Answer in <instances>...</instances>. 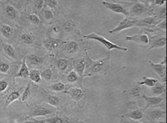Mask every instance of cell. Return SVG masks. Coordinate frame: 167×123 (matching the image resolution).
Here are the masks:
<instances>
[{
	"label": "cell",
	"instance_id": "ac0fdd59",
	"mask_svg": "<svg viewBox=\"0 0 167 123\" xmlns=\"http://www.w3.org/2000/svg\"><path fill=\"white\" fill-rule=\"evenodd\" d=\"M144 80L142 82H138V84L140 85H146L149 87H153L158 82L157 79L148 77H144Z\"/></svg>",
	"mask_w": 167,
	"mask_h": 123
},
{
	"label": "cell",
	"instance_id": "7c38bea8",
	"mask_svg": "<svg viewBox=\"0 0 167 123\" xmlns=\"http://www.w3.org/2000/svg\"><path fill=\"white\" fill-rule=\"evenodd\" d=\"M144 110L141 109H135L125 114V117L128 118L132 119L135 121H139L144 117Z\"/></svg>",
	"mask_w": 167,
	"mask_h": 123
},
{
	"label": "cell",
	"instance_id": "f35d334b",
	"mask_svg": "<svg viewBox=\"0 0 167 123\" xmlns=\"http://www.w3.org/2000/svg\"><path fill=\"white\" fill-rule=\"evenodd\" d=\"M29 19L32 23L35 24H38L40 22H41V21H40V18L37 17L36 15H34V14L29 15Z\"/></svg>",
	"mask_w": 167,
	"mask_h": 123
},
{
	"label": "cell",
	"instance_id": "4dcf8cb0",
	"mask_svg": "<svg viewBox=\"0 0 167 123\" xmlns=\"http://www.w3.org/2000/svg\"><path fill=\"white\" fill-rule=\"evenodd\" d=\"M47 123H64L63 120L59 117H54L48 118L44 121Z\"/></svg>",
	"mask_w": 167,
	"mask_h": 123
},
{
	"label": "cell",
	"instance_id": "9c48e42d",
	"mask_svg": "<svg viewBox=\"0 0 167 123\" xmlns=\"http://www.w3.org/2000/svg\"><path fill=\"white\" fill-rule=\"evenodd\" d=\"M166 44V35L155 36L151 37V45L149 46L150 50L154 48H160L165 46Z\"/></svg>",
	"mask_w": 167,
	"mask_h": 123
},
{
	"label": "cell",
	"instance_id": "83f0119b",
	"mask_svg": "<svg viewBox=\"0 0 167 123\" xmlns=\"http://www.w3.org/2000/svg\"><path fill=\"white\" fill-rule=\"evenodd\" d=\"M21 39L22 40V41L24 43L27 45H31L34 42L33 37L28 34H23L21 37Z\"/></svg>",
	"mask_w": 167,
	"mask_h": 123
},
{
	"label": "cell",
	"instance_id": "7bdbcfd3",
	"mask_svg": "<svg viewBox=\"0 0 167 123\" xmlns=\"http://www.w3.org/2000/svg\"><path fill=\"white\" fill-rule=\"evenodd\" d=\"M7 86H8V84L6 81L2 80L0 82V92H4V90H6V88H7Z\"/></svg>",
	"mask_w": 167,
	"mask_h": 123
},
{
	"label": "cell",
	"instance_id": "277c9868",
	"mask_svg": "<svg viewBox=\"0 0 167 123\" xmlns=\"http://www.w3.org/2000/svg\"><path fill=\"white\" fill-rule=\"evenodd\" d=\"M137 20V19L131 18L129 17H126L119 23L114 29L110 30L109 32L110 34H116L125 29L136 27Z\"/></svg>",
	"mask_w": 167,
	"mask_h": 123
},
{
	"label": "cell",
	"instance_id": "44dd1931",
	"mask_svg": "<svg viewBox=\"0 0 167 123\" xmlns=\"http://www.w3.org/2000/svg\"><path fill=\"white\" fill-rule=\"evenodd\" d=\"M151 90L154 95H156V96H158L164 93L165 90V85L161 84H158V82L153 87H152Z\"/></svg>",
	"mask_w": 167,
	"mask_h": 123
},
{
	"label": "cell",
	"instance_id": "484cf974",
	"mask_svg": "<svg viewBox=\"0 0 167 123\" xmlns=\"http://www.w3.org/2000/svg\"><path fill=\"white\" fill-rule=\"evenodd\" d=\"M41 77H43L45 80L49 81L53 77V73L50 68H46L41 73Z\"/></svg>",
	"mask_w": 167,
	"mask_h": 123
},
{
	"label": "cell",
	"instance_id": "f6af8a7d",
	"mask_svg": "<svg viewBox=\"0 0 167 123\" xmlns=\"http://www.w3.org/2000/svg\"><path fill=\"white\" fill-rule=\"evenodd\" d=\"M45 121H36V122H34V121H25V122H24L23 123H42V122H44Z\"/></svg>",
	"mask_w": 167,
	"mask_h": 123
},
{
	"label": "cell",
	"instance_id": "30bf717a",
	"mask_svg": "<svg viewBox=\"0 0 167 123\" xmlns=\"http://www.w3.org/2000/svg\"><path fill=\"white\" fill-rule=\"evenodd\" d=\"M143 99L145 100L146 101V106L143 110L145 111L151 107H154L156 105H159L163 101V98L159 96H148L145 95H143Z\"/></svg>",
	"mask_w": 167,
	"mask_h": 123
},
{
	"label": "cell",
	"instance_id": "3957f363",
	"mask_svg": "<svg viewBox=\"0 0 167 123\" xmlns=\"http://www.w3.org/2000/svg\"><path fill=\"white\" fill-rule=\"evenodd\" d=\"M126 40L127 42H136L142 47L150 46L151 45V37L145 30H141L137 34L133 36H127Z\"/></svg>",
	"mask_w": 167,
	"mask_h": 123
},
{
	"label": "cell",
	"instance_id": "8d00e7d4",
	"mask_svg": "<svg viewBox=\"0 0 167 123\" xmlns=\"http://www.w3.org/2000/svg\"><path fill=\"white\" fill-rule=\"evenodd\" d=\"M156 27L157 29H159V30H163L164 31H166V18L162 20L159 23H158Z\"/></svg>",
	"mask_w": 167,
	"mask_h": 123
},
{
	"label": "cell",
	"instance_id": "d4e9b609",
	"mask_svg": "<svg viewBox=\"0 0 167 123\" xmlns=\"http://www.w3.org/2000/svg\"><path fill=\"white\" fill-rule=\"evenodd\" d=\"M49 88L55 92H61L65 89V85L62 82H58L50 85Z\"/></svg>",
	"mask_w": 167,
	"mask_h": 123
},
{
	"label": "cell",
	"instance_id": "e0dca14e",
	"mask_svg": "<svg viewBox=\"0 0 167 123\" xmlns=\"http://www.w3.org/2000/svg\"><path fill=\"white\" fill-rule=\"evenodd\" d=\"M86 68V61L85 59H81L79 61L75 67L76 73L80 77H83L84 75V72Z\"/></svg>",
	"mask_w": 167,
	"mask_h": 123
},
{
	"label": "cell",
	"instance_id": "d590c367",
	"mask_svg": "<svg viewBox=\"0 0 167 123\" xmlns=\"http://www.w3.org/2000/svg\"><path fill=\"white\" fill-rule=\"evenodd\" d=\"M4 50L6 53L11 57L15 56V50L14 48L10 45H6L4 46Z\"/></svg>",
	"mask_w": 167,
	"mask_h": 123
},
{
	"label": "cell",
	"instance_id": "2e32d148",
	"mask_svg": "<svg viewBox=\"0 0 167 123\" xmlns=\"http://www.w3.org/2000/svg\"><path fill=\"white\" fill-rule=\"evenodd\" d=\"M43 45L48 50L53 51L59 46V42L55 39L48 38L43 41Z\"/></svg>",
	"mask_w": 167,
	"mask_h": 123
},
{
	"label": "cell",
	"instance_id": "4316f807",
	"mask_svg": "<svg viewBox=\"0 0 167 123\" xmlns=\"http://www.w3.org/2000/svg\"><path fill=\"white\" fill-rule=\"evenodd\" d=\"M58 68L60 71H64L68 67V60L67 59H59L57 64Z\"/></svg>",
	"mask_w": 167,
	"mask_h": 123
},
{
	"label": "cell",
	"instance_id": "836d02e7",
	"mask_svg": "<svg viewBox=\"0 0 167 123\" xmlns=\"http://www.w3.org/2000/svg\"><path fill=\"white\" fill-rule=\"evenodd\" d=\"M75 28V24L73 22L69 21L66 22L63 25V29L66 32H71Z\"/></svg>",
	"mask_w": 167,
	"mask_h": 123
},
{
	"label": "cell",
	"instance_id": "f1b7e54d",
	"mask_svg": "<svg viewBox=\"0 0 167 123\" xmlns=\"http://www.w3.org/2000/svg\"><path fill=\"white\" fill-rule=\"evenodd\" d=\"M78 80L77 74L75 71H71L67 76V80L70 83H74Z\"/></svg>",
	"mask_w": 167,
	"mask_h": 123
},
{
	"label": "cell",
	"instance_id": "cb8c5ba5",
	"mask_svg": "<svg viewBox=\"0 0 167 123\" xmlns=\"http://www.w3.org/2000/svg\"><path fill=\"white\" fill-rule=\"evenodd\" d=\"M19 97H20V94L18 92H12L7 98L6 101V106L9 105L12 102H13L14 101L16 100H17Z\"/></svg>",
	"mask_w": 167,
	"mask_h": 123
},
{
	"label": "cell",
	"instance_id": "e575fe53",
	"mask_svg": "<svg viewBox=\"0 0 167 123\" xmlns=\"http://www.w3.org/2000/svg\"><path fill=\"white\" fill-rule=\"evenodd\" d=\"M6 12L7 15L12 18H14L16 17V11L15 8L11 6H8L7 7Z\"/></svg>",
	"mask_w": 167,
	"mask_h": 123
},
{
	"label": "cell",
	"instance_id": "7402d4cb",
	"mask_svg": "<svg viewBox=\"0 0 167 123\" xmlns=\"http://www.w3.org/2000/svg\"><path fill=\"white\" fill-rule=\"evenodd\" d=\"M165 113L166 111L161 109H155L149 112V116L153 119H159L163 117L164 114H165Z\"/></svg>",
	"mask_w": 167,
	"mask_h": 123
},
{
	"label": "cell",
	"instance_id": "9a60e30c",
	"mask_svg": "<svg viewBox=\"0 0 167 123\" xmlns=\"http://www.w3.org/2000/svg\"><path fill=\"white\" fill-rule=\"evenodd\" d=\"M15 77H21V78H28L29 77V71L26 65V58L23 60V62L21 64V68Z\"/></svg>",
	"mask_w": 167,
	"mask_h": 123
},
{
	"label": "cell",
	"instance_id": "1f68e13d",
	"mask_svg": "<svg viewBox=\"0 0 167 123\" xmlns=\"http://www.w3.org/2000/svg\"><path fill=\"white\" fill-rule=\"evenodd\" d=\"M48 102L53 106H57L59 103V100L54 96H50L48 98Z\"/></svg>",
	"mask_w": 167,
	"mask_h": 123
},
{
	"label": "cell",
	"instance_id": "d6a6232c",
	"mask_svg": "<svg viewBox=\"0 0 167 123\" xmlns=\"http://www.w3.org/2000/svg\"><path fill=\"white\" fill-rule=\"evenodd\" d=\"M30 93H31V82H29L25 90V92H24L22 95V97H21L22 101H25L28 99L30 95Z\"/></svg>",
	"mask_w": 167,
	"mask_h": 123
},
{
	"label": "cell",
	"instance_id": "f546056e",
	"mask_svg": "<svg viewBox=\"0 0 167 123\" xmlns=\"http://www.w3.org/2000/svg\"><path fill=\"white\" fill-rule=\"evenodd\" d=\"M1 32L6 37H9L12 34L13 30L12 29L11 27H10L8 25H4L2 28H1Z\"/></svg>",
	"mask_w": 167,
	"mask_h": 123
},
{
	"label": "cell",
	"instance_id": "52a82bcc",
	"mask_svg": "<svg viewBox=\"0 0 167 123\" xmlns=\"http://www.w3.org/2000/svg\"><path fill=\"white\" fill-rule=\"evenodd\" d=\"M102 4L107 9L112 11L114 12L123 14L126 17H129L128 10L126 9V8L120 3L104 1L102 2Z\"/></svg>",
	"mask_w": 167,
	"mask_h": 123
},
{
	"label": "cell",
	"instance_id": "6da1fadb",
	"mask_svg": "<svg viewBox=\"0 0 167 123\" xmlns=\"http://www.w3.org/2000/svg\"><path fill=\"white\" fill-rule=\"evenodd\" d=\"M87 60L86 61V68L84 72V77H89L92 75H107L109 70L110 56L108 55L97 60H93L87 54Z\"/></svg>",
	"mask_w": 167,
	"mask_h": 123
},
{
	"label": "cell",
	"instance_id": "ee69618b",
	"mask_svg": "<svg viewBox=\"0 0 167 123\" xmlns=\"http://www.w3.org/2000/svg\"><path fill=\"white\" fill-rule=\"evenodd\" d=\"M155 3L158 6H163L166 3V1H162V0H156L155 1Z\"/></svg>",
	"mask_w": 167,
	"mask_h": 123
},
{
	"label": "cell",
	"instance_id": "7a4b0ae2",
	"mask_svg": "<svg viewBox=\"0 0 167 123\" xmlns=\"http://www.w3.org/2000/svg\"><path fill=\"white\" fill-rule=\"evenodd\" d=\"M84 38L90 39V40H95L98 42L102 43L104 46L107 48V49L109 51H111L112 50H117L120 51H128V49L125 47H122L120 45H118L111 41L106 39L105 37H102L100 35H98L96 33H91L88 35H85Z\"/></svg>",
	"mask_w": 167,
	"mask_h": 123
},
{
	"label": "cell",
	"instance_id": "60d3db41",
	"mask_svg": "<svg viewBox=\"0 0 167 123\" xmlns=\"http://www.w3.org/2000/svg\"><path fill=\"white\" fill-rule=\"evenodd\" d=\"M9 69V65L5 63H0V71L3 73H6Z\"/></svg>",
	"mask_w": 167,
	"mask_h": 123
},
{
	"label": "cell",
	"instance_id": "603a6c76",
	"mask_svg": "<svg viewBox=\"0 0 167 123\" xmlns=\"http://www.w3.org/2000/svg\"><path fill=\"white\" fill-rule=\"evenodd\" d=\"M79 49L78 44L75 41H71L67 46V51L69 54H74Z\"/></svg>",
	"mask_w": 167,
	"mask_h": 123
},
{
	"label": "cell",
	"instance_id": "ba28073f",
	"mask_svg": "<svg viewBox=\"0 0 167 123\" xmlns=\"http://www.w3.org/2000/svg\"><path fill=\"white\" fill-rule=\"evenodd\" d=\"M150 67L153 69V70L157 73L163 80H165L166 74V57L162 60L160 63H156L151 61H149Z\"/></svg>",
	"mask_w": 167,
	"mask_h": 123
},
{
	"label": "cell",
	"instance_id": "4fadbf2b",
	"mask_svg": "<svg viewBox=\"0 0 167 123\" xmlns=\"http://www.w3.org/2000/svg\"><path fill=\"white\" fill-rule=\"evenodd\" d=\"M139 84L134 85L130 90L129 96L132 99H140L142 97L141 88Z\"/></svg>",
	"mask_w": 167,
	"mask_h": 123
},
{
	"label": "cell",
	"instance_id": "5bb4252c",
	"mask_svg": "<svg viewBox=\"0 0 167 123\" xmlns=\"http://www.w3.org/2000/svg\"><path fill=\"white\" fill-rule=\"evenodd\" d=\"M53 113V111L48 108L45 107H39L36 109L31 113L32 117H38L48 115V114Z\"/></svg>",
	"mask_w": 167,
	"mask_h": 123
},
{
	"label": "cell",
	"instance_id": "5b68a950",
	"mask_svg": "<svg viewBox=\"0 0 167 123\" xmlns=\"http://www.w3.org/2000/svg\"><path fill=\"white\" fill-rule=\"evenodd\" d=\"M149 9L144 4L140 1H136L128 10L129 15L132 17H141L148 14Z\"/></svg>",
	"mask_w": 167,
	"mask_h": 123
},
{
	"label": "cell",
	"instance_id": "b9f144b4",
	"mask_svg": "<svg viewBox=\"0 0 167 123\" xmlns=\"http://www.w3.org/2000/svg\"><path fill=\"white\" fill-rule=\"evenodd\" d=\"M44 4V1H36L35 2V7L36 8V9L39 11L41 10L42 8L43 7Z\"/></svg>",
	"mask_w": 167,
	"mask_h": 123
},
{
	"label": "cell",
	"instance_id": "74e56055",
	"mask_svg": "<svg viewBox=\"0 0 167 123\" xmlns=\"http://www.w3.org/2000/svg\"><path fill=\"white\" fill-rule=\"evenodd\" d=\"M43 16L46 20H50L54 18V15L51 11L50 10H45L43 12Z\"/></svg>",
	"mask_w": 167,
	"mask_h": 123
},
{
	"label": "cell",
	"instance_id": "ffe728a7",
	"mask_svg": "<svg viewBox=\"0 0 167 123\" xmlns=\"http://www.w3.org/2000/svg\"><path fill=\"white\" fill-rule=\"evenodd\" d=\"M28 60L32 65H38L42 64L43 62L44 59L41 57L38 56L36 54H31L28 57Z\"/></svg>",
	"mask_w": 167,
	"mask_h": 123
},
{
	"label": "cell",
	"instance_id": "8fae6325",
	"mask_svg": "<svg viewBox=\"0 0 167 123\" xmlns=\"http://www.w3.org/2000/svg\"><path fill=\"white\" fill-rule=\"evenodd\" d=\"M70 95L71 97L75 101L81 100L84 96V92L79 88H71L67 92Z\"/></svg>",
	"mask_w": 167,
	"mask_h": 123
},
{
	"label": "cell",
	"instance_id": "8992f818",
	"mask_svg": "<svg viewBox=\"0 0 167 123\" xmlns=\"http://www.w3.org/2000/svg\"><path fill=\"white\" fill-rule=\"evenodd\" d=\"M161 21V20L156 18L152 16H148L142 19L138 20L136 24L137 27H141L145 28V30H148L149 29H153L154 26H156L158 23Z\"/></svg>",
	"mask_w": 167,
	"mask_h": 123
},
{
	"label": "cell",
	"instance_id": "bcb514c9",
	"mask_svg": "<svg viewBox=\"0 0 167 123\" xmlns=\"http://www.w3.org/2000/svg\"><path fill=\"white\" fill-rule=\"evenodd\" d=\"M158 123H166L165 121H161L159 122H158Z\"/></svg>",
	"mask_w": 167,
	"mask_h": 123
},
{
	"label": "cell",
	"instance_id": "ab89813d",
	"mask_svg": "<svg viewBox=\"0 0 167 123\" xmlns=\"http://www.w3.org/2000/svg\"><path fill=\"white\" fill-rule=\"evenodd\" d=\"M44 3H45L46 6L54 8L55 6H57L58 1H55V0H46V1H44Z\"/></svg>",
	"mask_w": 167,
	"mask_h": 123
},
{
	"label": "cell",
	"instance_id": "d6986e66",
	"mask_svg": "<svg viewBox=\"0 0 167 123\" xmlns=\"http://www.w3.org/2000/svg\"><path fill=\"white\" fill-rule=\"evenodd\" d=\"M29 77L32 81L36 83L41 82L42 80L41 73L39 70H33L29 71Z\"/></svg>",
	"mask_w": 167,
	"mask_h": 123
}]
</instances>
